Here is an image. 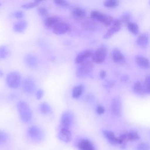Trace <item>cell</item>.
<instances>
[{"label": "cell", "mask_w": 150, "mask_h": 150, "mask_svg": "<svg viewBox=\"0 0 150 150\" xmlns=\"http://www.w3.org/2000/svg\"><path fill=\"white\" fill-rule=\"evenodd\" d=\"M127 26L131 33H132L134 35L138 34L139 32V29H138V26L136 23L129 22L128 23H127Z\"/></svg>", "instance_id": "25"}, {"label": "cell", "mask_w": 150, "mask_h": 150, "mask_svg": "<svg viewBox=\"0 0 150 150\" xmlns=\"http://www.w3.org/2000/svg\"><path fill=\"white\" fill-rule=\"evenodd\" d=\"M73 16L76 19H83L86 15L85 10L81 7H77L74 9L73 11Z\"/></svg>", "instance_id": "21"}, {"label": "cell", "mask_w": 150, "mask_h": 150, "mask_svg": "<svg viewBox=\"0 0 150 150\" xmlns=\"http://www.w3.org/2000/svg\"><path fill=\"white\" fill-rule=\"evenodd\" d=\"M133 91L135 94L139 95H142L144 93L143 85L139 81H137L134 84Z\"/></svg>", "instance_id": "24"}, {"label": "cell", "mask_w": 150, "mask_h": 150, "mask_svg": "<svg viewBox=\"0 0 150 150\" xmlns=\"http://www.w3.org/2000/svg\"><path fill=\"white\" fill-rule=\"evenodd\" d=\"M84 87L82 85L76 86L73 88L72 90V96L74 98H79L83 93Z\"/></svg>", "instance_id": "23"}, {"label": "cell", "mask_w": 150, "mask_h": 150, "mask_svg": "<svg viewBox=\"0 0 150 150\" xmlns=\"http://www.w3.org/2000/svg\"><path fill=\"white\" fill-rule=\"evenodd\" d=\"M105 76H106V72H105V71L104 70H102L100 71V78L103 79L105 78Z\"/></svg>", "instance_id": "44"}, {"label": "cell", "mask_w": 150, "mask_h": 150, "mask_svg": "<svg viewBox=\"0 0 150 150\" xmlns=\"http://www.w3.org/2000/svg\"><path fill=\"white\" fill-rule=\"evenodd\" d=\"M104 13H101L99 11H93L91 12L90 16L92 19H93L94 21H99L101 22L103 19V18L104 16Z\"/></svg>", "instance_id": "26"}, {"label": "cell", "mask_w": 150, "mask_h": 150, "mask_svg": "<svg viewBox=\"0 0 150 150\" xmlns=\"http://www.w3.org/2000/svg\"><path fill=\"white\" fill-rule=\"evenodd\" d=\"M38 11L39 14L42 16H46L48 14V11L45 7H39L38 9Z\"/></svg>", "instance_id": "39"}, {"label": "cell", "mask_w": 150, "mask_h": 150, "mask_svg": "<svg viewBox=\"0 0 150 150\" xmlns=\"http://www.w3.org/2000/svg\"><path fill=\"white\" fill-rule=\"evenodd\" d=\"M27 25H28V23L26 21L24 20H21L14 23L13 26V29L16 32L22 33L24 32L25 30L26 29Z\"/></svg>", "instance_id": "17"}, {"label": "cell", "mask_w": 150, "mask_h": 150, "mask_svg": "<svg viewBox=\"0 0 150 150\" xmlns=\"http://www.w3.org/2000/svg\"><path fill=\"white\" fill-rule=\"evenodd\" d=\"M69 29V25L67 23L63 21H59L53 28L54 34L60 35L66 33Z\"/></svg>", "instance_id": "9"}, {"label": "cell", "mask_w": 150, "mask_h": 150, "mask_svg": "<svg viewBox=\"0 0 150 150\" xmlns=\"http://www.w3.org/2000/svg\"><path fill=\"white\" fill-rule=\"evenodd\" d=\"M128 77L127 75H124L121 77V80L124 81H125L128 80Z\"/></svg>", "instance_id": "45"}, {"label": "cell", "mask_w": 150, "mask_h": 150, "mask_svg": "<svg viewBox=\"0 0 150 150\" xmlns=\"http://www.w3.org/2000/svg\"><path fill=\"white\" fill-rule=\"evenodd\" d=\"M114 85V81L112 80H108L106 81L105 83H104V86L107 87V88H111Z\"/></svg>", "instance_id": "41"}, {"label": "cell", "mask_w": 150, "mask_h": 150, "mask_svg": "<svg viewBox=\"0 0 150 150\" xmlns=\"http://www.w3.org/2000/svg\"><path fill=\"white\" fill-rule=\"evenodd\" d=\"M112 57L114 62L118 64H124L125 62V58L121 51L117 48L112 50Z\"/></svg>", "instance_id": "12"}, {"label": "cell", "mask_w": 150, "mask_h": 150, "mask_svg": "<svg viewBox=\"0 0 150 150\" xmlns=\"http://www.w3.org/2000/svg\"><path fill=\"white\" fill-rule=\"evenodd\" d=\"M7 86L11 88H18L21 83V75L19 72L13 71L9 73L6 77Z\"/></svg>", "instance_id": "3"}, {"label": "cell", "mask_w": 150, "mask_h": 150, "mask_svg": "<svg viewBox=\"0 0 150 150\" xmlns=\"http://www.w3.org/2000/svg\"><path fill=\"white\" fill-rule=\"evenodd\" d=\"M137 150H149V145L148 143L141 142L137 145Z\"/></svg>", "instance_id": "36"}, {"label": "cell", "mask_w": 150, "mask_h": 150, "mask_svg": "<svg viewBox=\"0 0 150 150\" xmlns=\"http://www.w3.org/2000/svg\"><path fill=\"white\" fill-rule=\"evenodd\" d=\"M25 62L26 65L31 68L36 67L38 63L37 57L32 54H28L25 56Z\"/></svg>", "instance_id": "16"}, {"label": "cell", "mask_w": 150, "mask_h": 150, "mask_svg": "<svg viewBox=\"0 0 150 150\" xmlns=\"http://www.w3.org/2000/svg\"><path fill=\"white\" fill-rule=\"evenodd\" d=\"M139 138V134L138 132L135 130H131L129 132H128V141H135L138 140Z\"/></svg>", "instance_id": "28"}, {"label": "cell", "mask_w": 150, "mask_h": 150, "mask_svg": "<svg viewBox=\"0 0 150 150\" xmlns=\"http://www.w3.org/2000/svg\"><path fill=\"white\" fill-rule=\"evenodd\" d=\"M143 85V88H144V93H149V76H147L145 77V81Z\"/></svg>", "instance_id": "33"}, {"label": "cell", "mask_w": 150, "mask_h": 150, "mask_svg": "<svg viewBox=\"0 0 150 150\" xmlns=\"http://www.w3.org/2000/svg\"><path fill=\"white\" fill-rule=\"evenodd\" d=\"M79 150H95L94 146L93 143L88 139H81L77 145Z\"/></svg>", "instance_id": "13"}, {"label": "cell", "mask_w": 150, "mask_h": 150, "mask_svg": "<svg viewBox=\"0 0 150 150\" xmlns=\"http://www.w3.org/2000/svg\"><path fill=\"white\" fill-rule=\"evenodd\" d=\"M122 26L121 22L120 20H114L112 24L110 25V29L105 32L104 35V39H108L115 34L116 32H118L121 29Z\"/></svg>", "instance_id": "7"}, {"label": "cell", "mask_w": 150, "mask_h": 150, "mask_svg": "<svg viewBox=\"0 0 150 150\" xmlns=\"http://www.w3.org/2000/svg\"><path fill=\"white\" fill-rule=\"evenodd\" d=\"M107 54V49L104 46H101L97 49V50L92 53L91 59L92 60L96 63H103Z\"/></svg>", "instance_id": "4"}, {"label": "cell", "mask_w": 150, "mask_h": 150, "mask_svg": "<svg viewBox=\"0 0 150 150\" xmlns=\"http://www.w3.org/2000/svg\"><path fill=\"white\" fill-rule=\"evenodd\" d=\"M111 111L113 115L119 117L121 114V101L118 96L114 97L111 101Z\"/></svg>", "instance_id": "6"}, {"label": "cell", "mask_w": 150, "mask_h": 150, "mask_svg": "<svg viewBox=\"0 0 150 150\" xmlns=\"http://www.w3.org/2000/svg\"><path fill=\"white\" fill-rule=\"evenodd\" d=\"M54 3L61 7H67L69 5V2L64 0H54Z\"/></svg>", "instance_id": "38"}, {"label": "cell", "mask_w": 150, "mask_h": 150, "mask_svg": "<svg viewBox=\"0 0 150 150\" xmlns=\"http://www.w3.org/2000/svg\"><path fill=\"white\" fill-rule=\"evenodd\" d=\"M92 55V51L90 49H87L79 53L76 59H75V63L77 64H80L83 62L85 61L88 59L89 57L91 56Z\"/></svg>", "instance_id": "14"}, {"label": "cell", "mask_w": 150, "mask_h": 150, "mask_svg": "<svg viewBox=\"0 0 150 150\" xmlns=\"http://www.w3.org/2000/svg\"><path fill=\"white\" fill-rule=\"evenodd\" d=\"M28 134L32 139L36 141H39L42 138L43 134L42 130L35 125L31 126L28 128Z\"/></svg>", "instance_id": "8"}, {"label": "cell", "mask_w": 150, "mask_h": 150, "mask_svg": "<svg viewBox=\"0 0 150 150\" xmlns=\"http://www.w3.org/2000/svg\"><path fill=\"white\" fill-rule=\"evenodd\" d=\"M4 76V73L1 69H0V77H2Z\"/></svg>", "instance_id": "46"}, {"label": "cell", "mask_w": 150, "mask_h": 150, "mask_svg": "<svg viewBox=\"0 0 150 150\" xmlns=\"http://www.w3.org/2000/svg\"><path fill=\"white\" fill-rule=\"evenodd\" d=\"M9 53L8 47L5 45H2L0 46V60L5 58Z\"/></svg>", "instance_id": "31"}, {"label": "cell", "mask_w": 150, "mask_h": 150, "mask_svg": "<svg viewBox=\"0 0 150 150\" xmlns=\"http://www.w3.org/2000/svg\"><path fill=\"white\" fill-rule=\"evenodd\" d=\"M93 65L92 63L89 60H85L82 63H80L78 66L76 74L78 77L83 78L89 75L92 71Z\"/></svg>", "instance_id": "2"}, {"label": "cell", "mask_w": 150, "mask_h": 150, "mask_svg": "<svg viewBox=\"0 0 150 150\" xmlns=\"http://www.w3.org/2000/svg\"><path fill=\"white\" fill-rule=\"evenodd\" d=\"M43 95V90H41V89H39V90L36 91V97H37V98H38V100L40 99V98L42 97Z\"/></svg>", "instance_id": "43"}, {"label": "cell", "mask_w": 150, "mask_h": 150, "mask_svg": "<svg viewBox=\"0 0 150 150\" xmlns=\"http://www.w3.org/2000/svg\"><path fill=\"white\" fill-rule=\"evenodd\" d=\"M119 2L116 0H107L104 3L105 6L108 8H114L118 5Z\"/></svg>", "instance_id": "32"}, {"label": "cell", "mask_w": 150, "mask_h": 150, "mask_svg": "<svg viewBox=\"0 0 150 150\" xmlns=\"http://www.w3.org/2000/svg\"><path fill=\"white\" fill-rule=\"evenodd\" d=\"M120 21L121 22V23H128V22H129V20H130V15L128 13H125L124 15H122L120 19H119Z\"/></svg>", "instance_id": "35"}, {"label": "cell", "mask_w": 150, "mask_h": 150, "mask_svg": "<svg viewBox=\"0 0 150 150\" xmlns=\"http://www.w3.org/2000/svg\"><path fill=\"white\" fill-rule=\"evenodd\" d=\"M1 3H0V6H1Z\"/></svg>", "instance_id": "47"}, {"label": "cell", "mask_w": 150, "mask_h": 150, "mask_svg": "<svg viewBox=\"0 0 150 150\" xmlns=\"http://www.w3.org/2000/svg\"><path fill=\"white\" fill-rule=\"evenodd\" d=\"M13 15L15 18H18V19H21V18H22L23 15H24V13L22 11H16L14 13H13Z\"/></svg>", "instance_id": "40"}, {"label": "cell", "mask_w": 150, "mask_h": 150, "mask_svg": "<svg viewBox=\"0 0 150 150\" xmlns=\"http://www.w3.org/2000/svg\"><path fill=\"white\" fill-rule=\"evenodd\" d=\"M22 87L25 92L28 93H32L35 88V83L33 79H32L31 77L26 78L23 80Z\"/></svg>", "instance_id": "10"}, {"label": "cell", "mask_w": 150, "mask_h": 150, "mask_svg": "<svg viewBox=\"0 0 150 150\" xmlns=\"http://www.w3.org/2000/svg\"><path fill=\"white\" fill-rule=\"evenodd\" d=\"M40 110L42 114H47L51 111V107L47 103H43L40 105Z\"/></svg>", "instance_id": "30"}, {"label": "cell", "mask_w": 150, "mask_h": 150, "mask_svg": "<svg viewBox=\"0 0 150 150\" xmlns=\"http://www.w3.org/2000/svg\"><path fill=\"white\" fill-rule=\"evenodd\" d=\"M17 110L22 121L24 122H29L32 117V110L29 105L24 101H19L16 104Z\"/></svg>", "instance_id": "1"}, {"label": "cell", "mask_w": 150, "mask_h": 150, "mask_svg": "<svg viewBox=\"0 0 150 150\" xmlns=\"http://www.w3.org/2000/svg\"><path fill=\"white\" fill-rule=\"evenodd\" d=\"M135 62L141 68L148 69L149 67V62L146 57L142 56H137L135 57Z\"/></svg>", "instance_id": "18"}, {"label": "cell", "mask_w": 150, "mask_h": 150, "mask_svg": "<svg viewBox=\"0 0 150 150\" xmlns=\"http://www.w3.org/2000/svg\"><path fill=\"white\" fill-rule=\"evenodd\" d=\"M148 35L147 33H144L139 35L137 40V43L139 46L142 48H145L148 43Z\"/></svg>", "instance_id": "19"}, {"label": "cell", "mask_w": 150, "mask_h": 150, "mask_svg": "<svg viewBox=\"0 0 150 150\" xmlns=\"http://www.w3.org/2000/svg\"><path fill=\"white\" fill-rule=\"evenodd\" d=\"M84 26L88 29L90 30H94L96 28V25L94 22V20L92 19L91 18L90 19H87L83 22Z\"/></svg>", "instance_id": "27"}, {"label": "cell", "mask_w": 150, "mask_h": 150, "mask_svg": "<svg viewBox=\"0 0 150 150\" xmlns=\"http://www.w3.org/2000/svg\"><path fill=\"white\" fill-rule=\"evenodd\" d=\"M113 21H114V19H113L112 17L104 13V17L101 22L102 23H103L105 26H110L112 24V23L113 22Z\"/></svg>", "instance_id": "29"}, {"label": "cell", "mask_w": 150, "mask_h": 150, "mask_svg": "<svg viewBox=\"0 0 150 150\" xmlns=\"http://www.w3.org/2000/svg\"><path fill=\"white\" fill-rule=\"evenodd\" d=\"M39 3H40L39 1H35L33 2H28V3L22 5V8H25V9H30V8H33V7L37 6L38 5H39Z\"/></svg>", "instance_id": "34"}, {"label": "cell", "mask_w": 150, "mask_h": 150, "mask_svg": "<svg viewBox=\"0 0 150 150\" xmlns=\"http://www.w3.org/2000/svg\"><path fill=\"white\" fill-rule=\"evenodd\" d=\"M58 138L64 142H69L72 138L71 132L69 129L61 128L58 134Z\"/></svg>", "instance_id": "11"}, {"label": "cell", "mask_w": 150, "mask_h": 150, "mask_svg": "<svg viewBox=\"0 0 150 150\" xmlns=\"http://www.w3.org/2000/svg\"><path fill=\"white\" fill-rule=\"evenodd\" d=\"M104 136L105 138L112 144L113 145H117L118 144V137H117L115 135V134L110 131V130H107L105 129L103 132Z\"/></svg>", "instance_id": "15"}, {"label": "cell", "mask_w": 150, "mask_h": 150, "mask_svg": "<svg viewBox=\"0 0 150 150\" xmlns=\"http://www.w3.org/2000/svg\"><path fill=\"white\" fill-rule=\"evenodd\" d=\"M8 138V134L4 131H0V145L5 143L7 141Z\"/></svg>", "instance_id": "37"}, {"label": "cell", "mask_w": 150, "mask_h": 150, "mask_svg": "<svg viewBox=\"0 0 150 150\" xmlns=\"http://www.w3.org/2000/svg\"><path fill=\"white\" fill-rule=\"evenodd\" d=\"M105 111V109H104V107L102 105H98L97 106V109H96V112L97 114H102Z\"/></svg>", "instance_id": "42"}, {"label": "cell", "mask_w": 150, "mask_h": 150, "mask_svg": "<svg viewBox=\"0 0 150 150\" xmlns=\"http://www.w3.org/2000/svg\"><path fill=\"white\" fill-rule=\"evenodd\" d=\"M73 122V115L71 112L66 111L62 115L60 118L61 128L69 129Z\"/></svg>", "instance_id": "5"}, {"label": "cell", "mask_w": 150, "mask_h": 150, "mask_svg": "<svg viewBox=\"0 0 150 150\" xmlns=\"http://www.w3.org/2000/svg\"><path fill=\"white\" fill-rule=\"evenodd\" d=\"M60 21L59 19L56 16H50L47 18L44 22L45 26L47 28H53V27Z\"/></svg>", "instance_id": "20"}, {"label": "cell", "mask_w": 150, "mask_h": 150, "mask_svg": "<svg viewBox=\"0 0 150 150\" xmlns=\"http://www.w3.org/2000/svg\"><path fill=\"white\" fill-rule=\"evenodd\" d=\"M118 144L121 145V147H125L127 142L128 141V132L123 131L118 137Z\"/></svg>", "instance_id": "22"}]
</instances>
